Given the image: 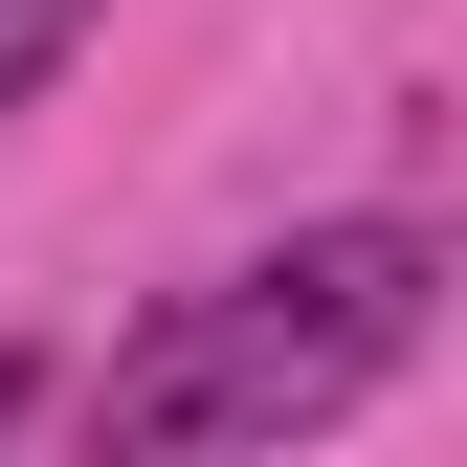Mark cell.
Returning <instances> with one entry per match:
<instances>
[{
    "instance_id": "1",
    "label": "cell",
    "mask_w": 467,
    "mask_h": 467,
    "mask_svg": "<svg viewBox=\"0 0 467 467\" xmlns=\"http://www.w3.org/2000/svg\"><path fill=\"white\" fill-rule=\"evenodd\" d=\"M445 334V223H289L267 267L179 289L134 357L89 379V445L201 467V445H289V423H357V400Z\"/></svg>"
},
{
    "instance_id": "2",
    "label": "cell",
    "mask_w": 467,
    "mask_h": 467,
    "mask_svg": "<svg viewBox=\"0 0 467 467\" xmlns=\"http://www.w3.org/2000/svg\"><path fill=\"white\" fill-rule=\"evenodd\" d=\"M89 23H111V0H0V111H23L45 67H67V45H89Z\"/></svg>"
},
{
    "instance_id": "3",
    "label": "cell",
    "mask_w": 467,
    "mask_h": 467,
    "mask_svg": "<svg viewBox=\"0 0 467 467\" xmlns=\"http://www.w3.org/2000/svg\"><path fill=\"white\" fill-rule=\"evenodd\" d=\"M45 400H67V379H45V357H0V445H23V423H45Z\"/></svg>"
}]
</instances>
